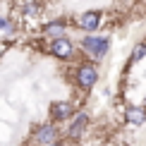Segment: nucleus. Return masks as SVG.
Instances as JSON below:
<instances>
[{"instance_id":"obj_6","label":"nucleus","mask_w":146,"mask_h":146,"mask_svg":"<svg viewBox=\"0 0 146 146\" xmlns=\"http://www.w3.org/2000/svg\"><path fill=\"white\" fill-rule=\"evenodd\" d=\"M103 17L106 15L101 10H84L74 19V24H77L79 31H84V34H96L101 29V24H103Z\"/></svg>"},{"instance_id":"obj_9","label":"nucleus","mask_w":146,"mask_h":146,"mask_svg":"<svg viewBox=\"0 0 146 146\" xmlns=\"http://www.w3.org/2000/svg\"><path fill=\"white\" fill-rule=\"evenodd\" d=\"M125 122L132 127H144L146 125V110L144 106H127L125 108Z\"/></svg>"},{"instance_id":"obj_4","label":"nucleus","mask_w":146,"mask_h":146,"mask_svg":"<svg viewBox=\"0 0 146 146\" xmlns=\"http://www.w3.org/2000/svg\"><path fill=\"white\" fill-rule=\"evenodd\" d=\"M77 108L74 103L67 101V98H60V101H53L50 108H48V117H50V122L55 125H62V122H70L72 117H74Z\"/></svg>"},{"instance_id":"obj_1","label":"nucleus","mask_w":146,"mask_h":146,"mask_svg":"<svg viewBox=\"0 0 146 146\" xmlns=\"http://www.w3.org/2000/svg\"><path fill=\"white\" fill-rule=\"evenodd\" d=\"M98 79H101V72H98V65L94 60H79L74 65V70H72V82L84 94L94 91V86L98 84Z\"/></svg>"},{"instance_id":"obj_12","label":"nucleus","mask_w":146,"mask_h":146,"mask_svg":"<svg viewBox=\"0 0 146 146\" xmlns=\"http://www.w3.org/2000/svg\"><path fill=\"white\" fill-rule=\"evenodd\" d=\"M0 34H3L5 41L15 36V22H12L10 17H0Z\"/></svg>"},{"instance_id":"obj_15","label":"nucleus","mask_w":146,"mask_h":146,"mask_svg":"<svg viewBox=\"0 0 146 146\" xmlns=\"http://www.w3.org/2000/svg\"><path fill=\"white\" fill-rule=\"evenodd\" d=\"M141 7H144V15H146V0H144V5H141Z\"/></svg>"},{"instance_id":"obj_16","label":"nucleus","mask_w":146,"mask_h":146,"mask_svg":"<svg viewBox=\"0 0 146 146\" xmlns=\"http://www.w3.org/2000/svg\"><path fill=\"white\" fill-rule=\"evenodd\" d=\"M141 106H146V96H144V103H141Z\"/></svg>"},{"instance_id":"obj_2","label":"nucleus","mask_w":146,"mask_h":146,"mask_svg":"<svg viewBox=\"0 0 146 146\" xmlns=\"http://www.w3.org/2000/svg\"><path fill=\"white\" fill-rule=\"evenodd\" d=\"M79 50L86 55V60H103L110 50V36L108 34H84L79 41Z\"/></svg>"},{"instance_id":"obj_3","label":"nucleus","mask_w":146,"mask_h":146,"mask_svg":"<svg viewBox=\"0 0 146 146\" xmlns=\"http://www.w3.org/2000/svg\"><path fill=\"white\" fill-rule=\"evenodd\" d=\"M77 50H79V46L70 38V36H62V38H55V41L48 43V55H53L55 60H62V62L74 60Z\"/></svg>"},{"instance_id":"obj_5","label":"nucleus","mask_w":146,"mask_h":146,"mask_svg":"<svg viewBox=\"0 0 146 146\" xmlns=\"http://www.w3.org/2000/svg\"><path fill=\"white\" fill-rule=\"evenodd\" d=\"M89 122H91L89 113H86V110H77V113H74V117L67 122L65 139H67V141H79V139L84 137V132L89 129Z\"/></svg>"},{"instance_id":"obj_8","label":"nucleus","mask_w":146,"mask_h":146,"mask_svg":"<svg viewBox=\"0 0 146 146\" xmlns=\"http://www.w3.org/2000/svg\"><path fill=\"white\" fill-rule=\"evenodd\" d=\"M67 31H70V19H65V17H53L41 27V36L48 41L62 38V36H67Z\"/></svg>"},{"instance_id":"obj_11","label":"nucleus","mask_w":146,"mask_h":146,"mask_svg":"<svg viewBox=\"0 0 146 146\" xmlns=\"http://www.w3.org/2000/svg\"><path fill=\"white\" fill-rule=\"evenodd\" d=\"M41 10H43V5H41V3H27L22 7V17H24V19H34V17L41 15Z\"/></svg>"},{"instance_id":"obj_13","label":"nucleus","mask_w":146,"mask_h":146,"mask_svg":"<svg viewBox=\"0 0 146 146\" xmlns=\"http://www.w3.org/2000/svg\"><path fill=\"white\" fill-rule=\"evenodd\" d=\"M5 48H7V41H5V38H0V53H3Z\"/></svg>"},{"instance_id":"obj_7","label":"nucleus","mask_w":146,"mask_h":146,"mask_svg":"<svg viewBox=\"0 0 146 146\" xmlns=\"http://www.w3.org/2000/svg\"><path fill=\"white\" fill-rule=\"evenodd\" d=\"M58 139H60L58 125H55V122H43V125H38V127L34 129L31 144H34V146H50V144H55Z\"/></svg>"},{"instance_id":"obj_14","label":"nucleus","mask_w":146,"mask_h":146,"mask_svg":"<svg viewBox=\"0 0 146 146\" xmlns=\"http://www.w3.org/2000/svg\"><path fill=\"white\" fill-rule=\"evenodd\" d=\"M50 146H65V139H58L55 144H50Z\"/></svg>"},{"instance_id":"obj_10","label":"nucleus","mask_w":146,"mask_h":146,"mask_svg":"<svg viewBox=\"0 0 146 146\" xmlns=\"http://www.w3.org/2000/svg\"><path fill=\"white\" fill-rule=\"evenodd\" d=\"M144 58H146V38L139 41V43H134V48H132V53H129V65L141 62Z\"/></svg>"}]
</instances>
